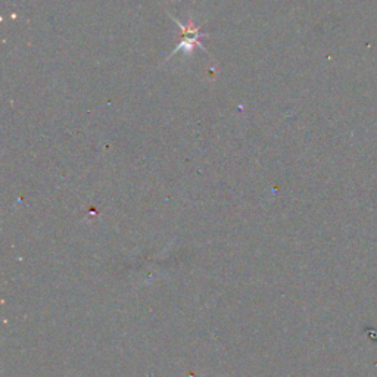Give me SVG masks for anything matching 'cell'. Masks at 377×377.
<instances>
[{
  "label": "cell",
  "mask_w": 377,
  "mask_h": 377,
  "mask_svg": "<svg viewBox=\"0 0 377 377\" xmlns=\"http://www.w3.org/2000/svg\"><path fill=\"white\" fill-rule=\"evenodd\" d=\"M173 19L182 28V42H180V45L175 47L174 53L177 51H183L186 55H188V53L193 52L195 47H202L199 40L202 37H208L210 34H202L201 29L197 27H195L192 23H188V25H183L180 21H177L175 18H173Z\"/></svg>",
  "instance_id": "obj_1"
}]
</instances>
